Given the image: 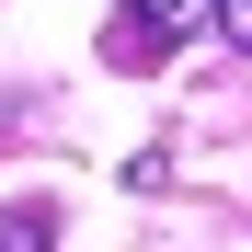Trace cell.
<instances>
[{"label": "cell", "mask_w": 252, "mask_h": 252, "mask_svg": "<svg viewBox=\"0 0 252 252\" xmlns=\"http://www.w3.org/2000/svg\"><path fill=\"white\" fill-rule=\"evenodd\" d=\"M206 23H218V0H115L103 58H115V69H160L172 46H195Z\"/></svg>", "instance_id": "1"}, {"label": "cell", "mask_w": 252, "mask_h": 252, "mask_svg": "<svg viewBox=\"0 0 252 252\" xmlns=\"http://www.w3.org/2000/svg\"><path fill=\"white\" fill-rule=\"evenodd\" d=\"M0 252H58V206H46V195L0 206Z\"/></svg>", "instance_id": "2"}, {"label": "cell", "mask_w": 252, "mask_h": 252, "mask_svg": "<svg viewBox=\"0 0 252 252\" xmlns=\"http://www.w3.org/2000/svg\"><path fill=\"white\" fill-rule=\"evenodd\" d=\"M218 34H229V46L252 58V0H218Z\"/></svg>", "instance_id": "3"}]
</instances>
